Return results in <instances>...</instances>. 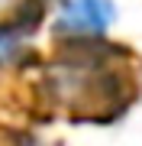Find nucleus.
I'll use <instances>...</instances> for the list:
<instances>
[{
	"label": "nucleus",
	"instance_id": "f03ea898",
	"mask_svg": "<svg viewBox=\"0 0 142 146\" xmlns=\"http://www.w3.org/2000/svg\"><path fill=\"white\" fill-rule=\"evenodd\" d=\"M26 33H29V20H16V23H3L0 26V62L16 58V52L26 42Z\"/></svg>",
	"mask_w": 142,
	"mask_h": 146
},
{
	"label": "nucleus",
	"instance_id": "f257e3e1",
	"mask_svg": "<svg viewBox=\"0 0 142 146\" xmlns=\"http://www.w3.org/2000/svg\"><path fill=\"white\" fill-rule=\"evenodd\" d=\"M116 20L113 0H62L55 16L58 36H103Z\"/></svg>",
	"mask_w": 142,
	"mask_h": 146
}]
</instances>
